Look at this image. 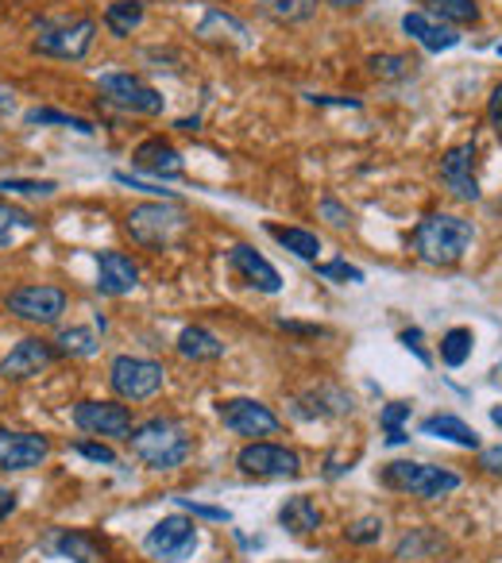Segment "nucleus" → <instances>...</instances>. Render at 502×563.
Here are the masks:
<instances>
[{
    "mask_svg": "<svg viewBox=\"0 0 502 563\" xmlns=\"http://www.w3.org/2000/svg\"><path fill=\"white\" fill-rule=\"evenodd\" d=\"M17 228H35V217L20 205L0 201V243H12V232Z\"/></svg>",
    "mask_w": 502,
    "mask_h": 563,
    "instance_id": "nucleus-39",
    "label": "nucleus"
},
{
    "mask_svg": "<svg viewBox=\"0 0 502 563\" xmlns=\"http://www.w3.org/2000/svg\"><path fill=\"white\" fill-rule=\"evenodd\" d=\"M368 70H371V78H379V81H406V78H414V74H417V58H410V55H371Z\"/></svg>",
    "mask_w": 502,
    "mask_h": 563,
    "instance_id": "nucleus-31",
    "label": "nucleus"
},
{
    "mask_svg": "<svg viewBox=\"0 0 502 563\" xmlns=\"http://www.w3.org/2000/svg\"><path fill=\"white\" fill-rule=\"evenodd\" d=\"M298 421H329V417H345L352 413V398L337 386H314V390L298 394L291 409Z\"/></svg>",
    "mask_w": 502,
    "mask_h": 563,
    "instance_id": "nucleus-21",
    "label": "nucleus"
},
{
    "mask_svg": "<svg viewBox=\"0 0 502 563\" xmlns=\"http://www.w3.org/2000/svg\"><path fill=\"white\" fill-rule=\"evenodd\" d=\"M194 35L201 43H212V47H236V51L255 47V35H251V27L243 24L240 16L225 12V9H205L201 20H197V27H194Z\"/></svg>",
    "mask_w": 502,
    "mask_h": 563,
    "instance_id": "nucleus-16",
    "label": "nucleus"
},
{
    "mask_svg": "<svg viewBox=\"0 0 502 563\" xmlns=\"http://www.w3.org/2000/svg\"><path fill=\"white\" fill-rule=\"evenodd\" d=\"M379 537H383V517H379V514L360 517V521H352V525L345 529V540H348V544H360V548L379 544Z\"/></svg>",
    "mask_w": 502,
    "mask_h": 563,
    "instance_id": "nucleus-37",
    "label": "nucleus"
},
{
    "mask_svg": "<svg viewBox=\"0 0 502 563\" xmlns=\"http://www.w3.org/2000/svg\"><path fill=\"white\" fill-rule=\"evenodd\" d=\"M399 344L406 347V352H414V355H417V363H422V367H433V355L425 352L422 329H402V332H399Z\"/></svg>",
    "mask_w": 502,
    "mask_h": 563,
    "instance_id": "nucleus-43",
    "label": "nucleus"
},
{
    "mask_svg": "<svg viewBox=\"0 0 502 563\" xmlns=\"http://www.w3.org/2000/svg\"><path fill=\"white\" fill-rule=\"evenodd\" d=\"M9 514H17V494H12V490H0V521H4Z\"/></svg>",
    "mask_w": 502,
    "mask_h": 563,
    "instance_id": "nucleus-48",
    "label": "nucleus"
},
{
    "mask_svg": "<svg viewBox=\"0 0 502 563\" xmlns=\"http://www.w3.org/2000/svg\"><path fill=\"white\" fill-rule=\"evenodd\" d=\"M437 548H440V537H437V532H429V529H414V532H406V537L399 540V548H394V555H399V560H422V555L437 552Z\"/></svg>",
    "mask_w": 502,
    "mask_h": 563,
    "instance_id": "nucleus-35",
    "label": "nucleus"
},
{
    "mask_svg": "<svg viewBox=\"0 0 502 563\" xmlns=\"http://www.w3.org/2000/svg\"><path fill=\"white\" fill-rule=\"evenodd\" d=\"M174 506L186 509L189 517H201V521H217V525H228L232 514L225 506H205V501H194V498H174Z\"/></svg>",
    "mask_w": 502,
    "mask_h": 563,
    "instance_id": "nucleus-41",
    "label": "nucleus"
},
{
    "mask_svg": "<svg viewBox=\"0 0 502 563\" xmlns=\"http://www.w3.org/2000/svg\"><path fill=\"white\" fill-rule=\"evenodd\" d=\"M58 360V347L51 340H40V336H28L12 347L4 360H0V375L9 378V383H24V378H35Z\"/></svg>",
    "mask_w": 502,
    "mask_h": 563,
    "instance_id": "nucleus-14",
    "label": "nucleus"
},
{
    "mask_svg": "<svg viewBox=\"0 0 502 563\" xmlns=\"http://www.w3.org/2000/svg\"><path fill=\"white\" fill-rule=\"evenodd\" d=\"M268 235L279 243V247H286L294 258H302V263H317V255H321V240H317L314 232H306V228H283V224H268Z\"/></svg>",
    "mask_w": 502,
    "mask_h": 563,
    "instance_id": "nucleus-27",
    "label": "nucleus"
},
{
    "mask_svg": "<svg viewBox=\"0 0 502 563\" xmlns=\"http://www.w3.org/2000/svg\"><path fill=\"white\" fill-rule=\"evenodd\" d=\"M186 228V212L178 201H143L132 205L124 217V232L140 247H171Z\"/></svg>",
    "mask_w": 502,
    "mask_h": 563,
    "instance_id": "nucleus-5",
    "label": "nucleus"
},
{
    "mask_svg": "<svg viewBox=\"0 0 502 563\" xmlns=\"http://www.w3.org/2000/svg\"><path fill=\"white\" fill-rule=\"evenodd\" d=\"M260 4V12L268 20H275V24H309V20L317 16V0H255Z\"/></svg>",
    "mask_w": 502,
    "mask_h": 563,
    "instance_id": "nucleus-28",
    "label": "nucleus"
},
{
    "mask_svg": "<svg viewBox=\"0 0 502 563\" xmlns=\"http://www.w3.org/2000/svg\"><path fill=\"white\" fill-rule=\"evenodd\" d=\"M140 286V266L124 251H97V294L124 298Z\"/></svg>",
    "mask_w": 502,
    "mask_h": 563,
    "instance_id": "nucleus-19",
    "label": "nucleus"
},
{
    "mask_svg": "<svg viewBox=\"0 0 502 563\" xmlns=\"http://www.w3.org/2000/svg\"><path fill=\"white\" fill-rule=\"evenodd\" d=\"M422 437L448 440V444L468 448V452H476V448H479V432L471 429L468 421H460L456 413H433V417H425V421H422Z\"/></svg>",
    "mask_w": 502,
    "mask_h": 563,
    "instance_id": "nucleus-25",
    "label": "nucleus"
},
{
    "mask_svg": "<svg viewBox=\"0 0 502 563\" xmlns=\"http://www.w3.org/2000/svg\"><path fill=\"white\" fill-rule=\"evenodd\" d=\"M143 552L159 563H186L197 552V525L189 514H171L155 521L143 537Z\"/></svg>",
    "mask_w": 502,
    "mask_h": 563,
    "instance_id": "nucleus-8",
    "label": "nucleus"
},
{
    "mask_svg": "<svg viewBox=\"0 0 502 563\" xmlns=\"http://www.w3.org/2000/svg\"><path fill=\"white\" fill-rule=\"evenodd\" d=\"M309 104H321V109H360L356 97H329V93H306Z\"/></svg>",
    "mask_w": 502,
    "mask_h": 563,
    "instance_id": "nucleus-44",
    "label": "nucleus"
},
{
    "mask_svg": "<svg viewBox=\"0 0 502 563\" xmlns=\"http://www.w3.org/2000/svg\"><path fill=\"white\" fill-rule=\"evenodd\" d=\"M491 421H494V424H499V429H502V406H494V409H491Z\"/></svg>",
    "mask_w": 502,
    "mask_h": 563,
    "instance_id": "nucleus-52",
    "label": "nucleus"
},
{
    "mask_svg": "<svg viewBox=\"0 0 502 563\" xmlns=\"http://www.w3.org/2000/svg\"><path fill=\"white\" fill-rule=\"evenodd\" d=\"M132 166L140 174H148V178H155V181H174V178H182V174H186V158H182L178 151L163 140V135H151V140H143L140 147L132 151Z\"/></svg>",
    "mask_w": 502,
    "mask_h": 563,
    "instance_id": "nucleus-18",
    "label": "nucleus"
},
{
    "mask_svg": "<svg viewBox=\"0 0 502 563\" xmlns=\"http://www.w3.org/2000/svg\"><path fill=\"white\" fill-rule=\"evenodd\" d=\"M471 240H476L471 220L456 217V212H429L414 228V255L425 266H456L468 255Z\"/></svg>",
    "mask_w": 502,
    "mask_h": 563,
    "instance_id": "nucleus-1",
    "label": "nucleus"
},
{
    "mask_svg": "<svg viewBox=\"0 0 502 563\" xmlns=\"http://www.w3.org/2000/svg\"><path fill=\"white\" fill-rule=\"evenodd\" d=\"M28 124H55V128H70V132H81V135H94V120L86 117H74V112H63V109H28L24 112Z\"/></svg>",
    "mask_w": 502,
    "mask_h": 563,
    "instance_id": "nucleus-33",
    "label": "nucleus"
},
{
    "mask_svg": "<svg viewBox=\"0 0 502 563\" xmlns=\"http://www.w3.org/2000/svg\"><path fill=\"white\" fill-rule=\"evenodd\" d=\"M74 424L89 437H105V440H128L132 437V409L120 406V401H78L74 406Z\"/></svg>",
    "mask_w": 502,
    "mask_h": 563,
    "instance_id": "nucleus-12",
    "label": "nucleus"
},
{
    "mask_svg": "<svg viewBox=\"0 0 502 563\" xmlns=\"http://www.w3.org/2000/svg\"><path fill=\"white\" fill-rule=\"evenodd\" d=\"M410 401H391V406L379 413V424L386 429V444H406L410 432H406V421H410Z\"/></svg>",
    "mask_w": 502,
    "mask_h": 563,
    "instance_id": "nucleus-34",
    "label": "nucleus"
},
{
    "mask_svg": "<svg viewBox=\"0 0 502 563\" xmlns=\"http://www.w3.org/2000/svg\"><path fill=\"white\" fill-rule=\"evenodd\" d=\"M97 89H101L105 101L117 104L120 112H132V117H163L166 109V97L155 86H148L143 78H135V74H120V70L101 74Z\"/></svg>",
    "mask_w": 502,
    "mask_h": 563,
    "instance_id": "nucleus-7",
    "label": "nucleus"
},
{
    "mask_svg": "<svg viewBox=\"0 0 502 563\" xmlns=\"http://www.w3.org/2000/svg\"><path fill=\"white\" fill-rule=\"evenodd\" d=\"M476 140L456 143L440 155V186L456 197V201H479V178H476Z\"/></svg>",
    "mask_w": 502,
    "mask_h": 563,
    "instance_id": "nucleus-13",
    "label": "nucleus"
},
{
    "mask_svg": "<svg viewBox=\"0 0 502 563\" xmlns=\"http://www.w3.org/2000/svg\"><path fill=\"white\" fill-rule=\"evenodd\" d=\"M148 20V9H143V0H112L109 9H105L101 24L112 40H132L135 32L143 27Z\"/></svg>",
    "mask_w": 502,
    "mask_h": 563,
    "instance_id": "nucleus-26",
    "label": "nucleus"
},
{
    "mask_svg": "<svg viewBox=\"0 0 502 563\" xmlns=\"http://www.w3.org/2000/svg\"><path fill=\"white\" fill-rule=\"evenodd\" d=\"M0 194H17V197H55L58 181L51 178H0Z\"/></svg>",
    "mask_w": 502,
    "mask_h": 563,
    "instance_id": "nucleus-36",
    "label": "nucleus"
},
{
    "mask_svg": "<svg viewBox=\"0 0 502 563\" xmlns=\"http://www.w3.org/2000/svg\"><path fill=\"white\" fill-rule=\"evenodd\" d=\"M402 32H406L422 51H429V55H445V51H456V47H460V40H463L456 27L440 24V20L429 16L425 9L406 12V16H402Z\"/></svg>",
    "mask_w": 502,
    "mask_h": 563,
    "instance_id": "nucleus-20",
    "label": "nucleus"
},
{
    "mask_svg": "<svg viewBox=\"0 0 502 563\" xmlns=\"http://www.w3.org/2000/svg\"><path fill=\"white\" fill-rule=\"evenodd\" d=\"M487 117H491L494 132H499V135H502V86H494L491 101H487Z\"/></svg>",
    "mask_w": 502,
    "mask_h": 563,
    "instance_id": "nucleus-46",
    "label": "nucleus"
},
{
    "mask_svg": "<svg viewBox=\"0 0 502 563\" xmlns=\"http://www.w3.org/2000/svg\"><path fill=\"white\" fill-rule=\"evenodd\" d=\"M43 548H47L51 555H58V560H70V563H101V555H105L97 537H89V532H81V529H55L43 540Z\"/></svg>",
    "mask_w": 502,
    "mask_h": 563,
    "instance_id": "nucleus-22",
    "label": "nucleus"
},
{
    "mask_svg": "<svg viewBox=\"0 0 502 563\" xmlns=\"http://www.w3.org/2000/svg\"><path fill=\"white\" fill-rule=\"evenodd\" d=\"M4 306H9V313L20 317V321L47 329V324L63 321V313H66V290L35 282V286H20V290H12Z\"/></svg>",
    "mask_w": 502,
    "mask_h": 563,
    "instance_id": "nucleus-11",
    "label": "nucleus"
},
{
    "mask_svg": "<svg viewBox=\"0 0 502 563\" xmlns=\"http://www.w3.org/2000/svg\"><path fill=\"white\" fill-rule=\"evenodd\" d=\"M236 467L251 478H294L302 475V455L275 440H251L236 455Z\"/></svg>",
    "mask_w": 502,
    "mask_h": 563,
    "instance_id": "nucleus-9",
    "label": "nucleus"
},
{
    "mask_svg": "<svg viewBox=\"0 0 502 563\" xmlns=\"http://www.w3.org/2000/svg\"><path fill=\"white\" fill-rule=\"evenodd\" d=\"M51 440L40 432H12L0 429V467L4 471H32L40 463H47Z\"/></svg>",
    "mask_w": 502,
    "mask_h": 563,
    "instance_id": "nucleus-17",
    "label": "nucleus"
},
{
    "mask_svg": "<svg viewBox=\"0 0 502 563\" xmlns=\"http://www.w3.org/2000/svg\"><path fill=\"white\" fill-rule=\"evenodd\" d=\"M74 455H81V460L89 463H101V467H117V452H112L109 444H101V440H78L74 444Z\"/></svg>",
    "mask_w": 502,
    "mask_h": 563,
    "instance_id": "nucleus-40",
    "label": "nucleus"
},
{
    "mask_svg": "<svg viewBox=\"0 0 502 563\" xmlns=\"http://www.w3.org/2000/svg\"><path fill=\"white\" fill-rule=\"evenodd\" d=\"M197 124H201V120H197V117H194V120L186 117V120H178V124H174V128H178V132H197Z\"/></svg>",
    "mask_w": 502,
    "mask_h": 563,
    "instance_id": "nucleus-50",
    "label": "nucleus"
},
{
    "mask_svg": "<svg viewBox=\"0 0 502 563\" xmlns=\"http://www.w3.org/2000/svg\"><path fill=\"white\" fill-rule=\"evenodd\" d=\"M174 347H178V355L186 363H217L220 355H225L220 336L205 329V324H186V329L178 332V340H174Z\"/></svg>",
    "mask_w": 502,
    "mask_h": 563,
    "instance_id": "nucleus-23",
    "label": "nucleus"
},
{
    "mask_svg": "<svg viewBox=\"0 0 502 563\" xmlns=\"http://www.w3.org/2000/svg\"><path fill=\"white\" fill-rule=\"evenodd\" d=\"M94 40H97L94 16H51L35 24L32 51L47 58H63V63H81L94 51Z\"/></svg>",
    "mask_w": 502,
    "mask_h": 563,
    "instance_id": "nucleus-3",
    "label": "nucleus"
},
{
    "mask_svg": "<svg viewBox=\"0 0 502 563\" xmlns=\"http://www.w3.org/2000/svg\"><path fill=\"white\" fill-rule=\"evenodd\" d=\"M55 347L63 360H89V355H97L101 340H97L94 329H63L55 336Z\"/></svg>",
    "mask_w": 502,
    "mask_h": 563,
    "instance_id": "nucleus-30",
    "label": "nucleus"
},
{
    "mask_svg": "<svg viewBox=\"0 0 502 563\" xmlns=\"http://www.w3.org/2000/svg\"><path fill=\"white\" fill-rule=\"evenodd\" d=\"M471 347H476V336H471V329H448L445 336H440V363L445 367H463V363L471 360Z\"/></svg>",
    "mask_w": 502,
    "mask_h": 563,
    "instance_id": "nucleus-32",
    "label": "nucleus"
},
{
    "mask_svg": "<svg viewBox=\"0 0 502 563\" xmlns=\"http://www.w3.org/2000/svg\"><path fill=\"white\" fill-rule=\"evenodd\" d=\"M317 212H321V217L329 220L332 228H352V209H348V205H340L337 197H321Z\"/></svg>",
    "mask_w": 502,
    "mask_h": 563,
    "instance_id": "nucleus-42",
    "label": "nucleus"
},
{
    "mask_svg": "<svg viewBox=\"0 0 502 563\" xmlns=\"http://www.w3.org/2000/svg\"><path fill=\"white\" fill-rule=\"evenodd\" d=\"M317 274L325 282H337V286H363V271L352 266L348 258H332V263H317Z\"/></svg>",
    "mask_w": 502,
    "mask_h": 563,
    "instance_id": "nucleus-38",
    "label": "nucleus"
},
{
    "mask_svg": "<svg viewBox=\"0 0 502 563\" xmlns=\"http://www.w3.org/2000/svg\"><path fill=\"white\" fill-rule=\"evenodd\" d=\"M228 271H232L240 282H248L251 290H260V294H279V290H283V274L275 271V263H271V258H263L255 247H248V243H236V247H228Z\"/></svg>",
    "mask_w": 502,
    "mask_h": 563,
    "instance_id": "nucleus-15",
    "label": "nucleus"
},
{
    "mask_svg": "<svg viewBox=\"0 0 502 563\" xmlns=\"http://www.w3.org/2000/svg\"><path fill=\"white\" fill-rule=\"evenodd\" d=\"M321 4H332V9H340V12H356V9H363V0H321Z\"/></svg>",
    "mask_w": 502,
    "mask_h": 563,
    "instance_id": "nucleus-49",
    "label": "nucleus"
},
{
    "mask_svg": "<svg viewBox=\"0 0 502 563\" xmlns=\"http://www.w3.org/2000/svg\"><path fill=\"white\" fill-rule=\"evenodd\" d=\"M128 448L151 471H174L194 455V440L174 417H151V421L135 424L132 437H128Z\"/></svg>",
    "mask_w": 502,
    "mask_h": 563,
    "instance_id": "nucleus-2",
    "label": "nucleus"
},
{
    "mask_svg": "<svg viewBox=\"0 0 502 563\" xmlns=\"http://www.w3.org/2000/svg\"><path fill=\"white\" fill-rule=\"evenodd\" d=\"M383 486L399 494H414L422 501H437L448 498L452 490H460V475L448 467H433V463H417V460H391L383 467Z\"/></svg>",
    "mask_w": 502,
    "mask_h": 563,
    "instance_id": "nucleus-4",
    "label": "nucleus"
},
{
    "mask_svg": "<svg viewBox=\"0 0 502 563\" xmlns=\"http://www.w3.org/2000/svg\"><path fill=\"white\" fill-rule=\"evenodd\" d=\"M217 417H220V424H225L228 432H236V437H248V440L275 437V432L283 429V417H279L271 406H263V401H255V398L220 401Z\"/></svg>",
    "mask_w": 502,
    "mask_h": 563,
    "instance_id": "nucleus-10",
    "label": "nucleus"
},
{
    "mask_svg": "<svg viewBox=\"0 0 502 563\" xmlns=\"http://www.w3.org/2000/svg\"><path fill=\"white\" fill-rule=\"evenodd\" d=\"M0 112H12V97L0 93Z\"/></svg>",
    "mask_w": 502,
    "mask_h": 563,
    "instance_id": "nucleus-51",
    "label": "nucleus"
},
{
    "mask_svg": "<svg viewBox=\"0 0 502 563\" xmlns=\"http://www.w3.org/2000/svg\"><path fill=\"white\" fill-rule=\"evenodd\" d=\"M425 12L437 16L448 27H476L479 24V4L476 0H425Z\"/></svg>",
    "mask_w": 502,
    "mask_h": 563,
    "instance_id": "nucleus-29",
    "label": "nucleus"
},
{
    "mask_svg": "<svg viewBox=\"0 0 502 563\" xmlns=\"http://www.w3.org/2000/svg\"><path fill=\"white\" fill-rule=\"evenodd\" d=\"M279 525H283L286 532H294V537H314V532L321 529V509H317V501L306 498V494H294V498H286L283 506H279Z\"/></svg>",
    "mask_w": 502,
    "mask_h": 563,
    "instance_id": "nucleus-24",
    "label": "nucleus"
},
{
    "mask_svg": "<svg viewBox=\"0 0 502 563\" xmlns=\"http://www.w3.org/2000/svg\"><path fill=\"white\" fill-rule=\"evenodd\" d=\"M166 371L163 363L143 360V355H117L109 363V386L120 401H148L163 390Z\"/></svg>",
    "mask_w": 502,
    "mask_h": 563,
    "instance_id": "nucleus-6",
    "label": "nucleus"
},
{
    "mask_svg": "<svg viewBox=\"0 0 502 563\" xmlns=\"http://www.w3.org/2000/svg\"><path fill=\"white\" fill-rule=\"evenodd\" d=\"M283 332H294V336H325V329H317V324H294V321H275Z\"/></svg>",
    "mask_w": 502,
    "mask_h": 563,
    "instance_id": "nucleus-47",
    "label": "nucleus"
},
{
    "mask_svg": "<svg viewBox=\"0 0 502 563\" xmlns=\"http://www.w3.org/2000/svg\"><path fill=\"white\" fill-rule=\"evenodd\" d=\"M479 467H483L487 475L502 478V444H494V448H483V452H479Z\"/></svg>",
    "mask_w": 502,
    "mask_h": 563,
    "instance_id": "nucleus-45",
    "label": "nucleus"
}]
</instances>
